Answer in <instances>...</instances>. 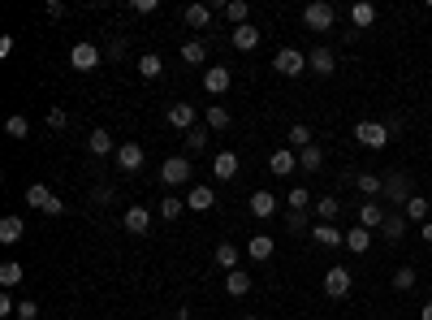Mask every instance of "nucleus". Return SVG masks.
Instances as JSON below:
<instances>
[{"mask_svg":"<svg viewBox=\"0 0 432 320\" xmlns=\"http://www.w3.org/2000/svg\"><path fill=\"white\" fill-rule=\"evenodd\" d=\"M22 234H26L22 217H5L0 221V243H22Z\"/></svg>","mask_w":432,"mask_h":320,"instance_id":"b1692460","label":"nucleus"},{"mask_svg":"<svg viewBox=\"0 0 432 320\" xmlns=\"http://www.w3.org/2000/svg\"><path fill=\"white\" fill-rule=\"evenodd\" d=\"M186 22L195 26V30H203L207 22H212V9H207V5H190V9H186Z\"/></svg>","mask_w":432,"mask_h":320,"instance_id":"ea45409f","label":"nucleus"},{"mask_svg":"<svg viewBox=\"0 0 432 320\" xmlns=\"http://www.w3.org/2000/svg\"><path fill=\"white\" fill-rule=\"evenodd\" d=\"M243 320H255V316H243Z\"/></svg>","mask_w":432,"mask_h":320,"instance_id":"603ef678","label":"nucleus"},{"mask_svg":"<svg viewBox=\"0 0 432 320\" xmlns=\"http://www.w3.org/2000/svg\"><path fill=\"white\" fill-rule=\"evenodd\" d=\"M52 199H56V195H52L48 186H39V182H35V186H26V203H30V208H39V212H48V203H52Z\"/></svg>","mask_w":432,"mask_h":320,"instance_id":"cd10ccee","label":"nucleus"},{"mask_svg":"<svg viewBox=\"0 0 432 320\" xmlns=\"http://www.w3.org/2000/svg\"><path fill=\"white\" fill-rule=\"evenodd\" d=\"M420 320H432V303H424V312H420Z\"/></svg>","mask_w":432,"mask_h":320,"instance_id":"3c124183","label":"nucleus"},{"mask_svg":"<svg viewBox=\"0 0 432 320\" xmlns=\"http://www.w3.org/2000/svg\"><path fill=\"white\" fill-rule=\"evenodd\" d=\"M247 255H251V260H268V255H273V238H268V234H255L251 243H247Z\"/></svg>","mask_w":432,"mask_h":320,"instance_id":"c85d7f7f","label":"nucleus"},{"mask_svg":"<svg viewBox=\"0 0 432 320\" xmlns=\"http://www.w3.org/2000/svg\"><path fill=\"white\" fill-rule=\"evenodd\" d=\"M247 0H229V5H225V18H229V26H247Z\"/></svg>","mask_w":432,"mask_h":320,"instance_id":"58836bf2","label":"nucleus"},{"mask_svg":"<svg viewBox=\"0 0 432 320\" xmlns=\"http://www.w3.org/2000/svg\"><path fill=\"white\" fill-rule=\"evenodd\" d=\"M298 165H302V169H307V173H316L320 165H325V152H320V148H316V143H311V148H302V152H298Z\"/></svg>","mask_w":432,"mask_h":320,"instance_id":"c9c22d12","label":"nucleus"},{"mask_svg":"<svg viewBox=\"0 0 432 320\" xmlns=\"http://www.w3.org/2000/svg\"><path fill=\"white\" fill-rule=\"evenodd\" d=\"M247 290H251V277L243 273V268H234V273H225V294H229V299H243Z\"/></svg>","mask_w":432,"mask_h":320,"instance_id":"412c9836","label":"nucleus"},{"mask_svg":"<svg viewBox=\"0 0 432 320\" xmlns=\"http://www.w3.org/2000/svg\"><path fill=\"white\" fill-rule=\"evenodd\" d=\"M273 70L285 74V78H298L302 70H307V57H302L298 48H281V52L273 57Z\"/></svg>","mask_w":432,"mask_h":320,"instance_id":"20e7f679","label":"nucleus"},{"mask_svg":"<svg viewBox=\"0 0 432 320\" xmlns=\"http://www.w3.org/2000/svg\"><path fill=\"white\" fill-rule=\"evenodd\" d=\"M428 208H432V203H428L424 195H411L402 212H407V221H428Z\"/></svg>","mask_w":432,"mask_h":320,"instance_id":"2f4dec72","label":"nucleus"},{"mask_svg":"<svg viewBox=\"0 0 432 320\" xmlns=\"http://www.w3.org/2000/svg\"><path fill=\"white\" fill-rule=\"evenodd\" d=\"M260 43V26H234V48H243V52H251V48Z\"/></svg>","mask_w":432,"mask_h":320,"instance_id":"5701e85b","label":"nucleus"},{"mask_svg":"<svg viewBox=\"0 0 432 320\" xmlns=\"http://www.w3.org/2000/svg\"><path fill=\"white\" fill-rule=\"evenodd\" d=\"M350 277H355V273H350V268H329V273H325V294L329 299H342V294H350Z\"/></svg>","mask_w":432,"mask_h":320,"instance_id":"6e6552de","label":"nucleus"},{"mask_svg":"<svg viewBox=\"0 0 432 320\" xmlns=\"http://www.w3.org/2000/svg\"><path fill=\"white\" fill-rule=\"evenodd\" d=\"M424 243H432V221H424Z\"/></svg>","mask_w":432,"mask_h":320,"instance_id":"8fccbe9b","label":"nucleus"},{"mask_svg":"<svg viewBox=\"0 0 432 320\" xmlns=\"http://www.w3.org/2000/svg\"><path fill=\"white\" fill-rule=\"evenodd\" d=\"M182 61H186V66H203V61H207V43L203 39L182 43Z\"/></svg>","mask_w":432,"mask_h":320,"instance_id":"bb28decb","label":"nucleus"},{"mask_svg":"<svg viewBox=\"0 0 432 320\" xmlns=\"http://www.w3.org/2000/svg\"><path fill=\"white\" fill-rule=\"evenodd\" d=\"M415 195V182H411V173L407 169H389L385 173V199L398 203V208H407V199Z\"/></svg>","mask_w":432,"mask_h":320,"instance_id":"f03ea898","label":"nucleus"},{"mask_svg":"<svg viewBox=\"0 0 432 320\" xmlns=\"http://www.w3.org/2000/svg\"><path fill=\"white\" fill-rule=\"evenodd\" d=\"M229 83H234V74H229V66H212L203 74V87L212 91V95H220V91H229Z\"/></svg>","mask_w":432,"mask_h":320,"instance_id":"f8f14e48","label":"nucleus"},{"mask_svg":"<svg viewBox=\"0 0 432 320\" xmlns=\"http://www.w3.org/2000/svg\"><path fill=\"white\" fill-rule=\"evenodd\" d=\"M160 182H165V186L190 182V160H186V156H169L165 165H160Z\"/></svg>","mask_w":432,"mask_h":320,"instance_id":"39448f33","label":"nucleus"},{"mask_svg":"<svg viewBox=\"0 0 432 320\" xmlns=\"http://www.w3.org/2000/svg\"><path fill=\"white\" fill-rule=\"evenodd\" d=\"M35 316H39V303L22 299V303H18V320H35Z\"/></svg>","mask_w":432,"mask_h":320,"instance_id":"49530a36","label":"nucleus"},{"mask_svg":"<svg viewBox=\"0 0 432 320\" xmlns=\"http://www.w3.org/2000/svg\"><path fill=\"white\" fill-rule=\"evenodd\" d=\"M216 203V190L212 186H190V195H186V208H195V212H207V208H212Z\"/></svg>","mask_w":432,"mask_h":320,"instance_id":"4468645a","label":"nucleus"},{"mask_svg":"<svg viewBox=\"0 0 432 320\" xmlns=\"http://www.w3.org/2000/svg\"><path fill=\"white\" fill-rule=\"evenodd\" d=\"M350 18H355V26L363 30V26H372L376 22V5H367V0H359L355 9H350Z\"/></svg>","mask_w":432,"mask_h":320,"instance_id":"72a5a7b5","label":"nucleus"},{"mask_svg":"<svg viewBox=\"0 0 432 320\" xmlns=\"http://www.w3.org/2000/svg\"><path fill=\"white\" fill-rule=\"evenodd\" d=\"M18 281H22V264L18 260H5V264H0V286L9 290V286H18Z\"/></svg>","mask_w":432,"mask_h":320,"instance_id":"4c0bfd02","label":"nucleus"},{"mask_svg":"<svg viewBox=\"0 0 432 320\" xmlns=\"http://www.w3.org/2000/svg\"><path fill=\"white\" fill-rule=\"evenodd\" d=\"M385 217H389V212H385V208H376V199H367V203L359 208V226H363V230H380V226H385Z\"/></svg>","mask_w":432,"mask_h":320,"instance_id":"2eb2a0df","label":"nucleus"},{"mask_svg":"<svg viewBox=\"0 0 432 320\" xmlns=\"http://www.w3.org/2000/svg\"><path fill=\"white\" fill-rule=\"evenodd\" d=\"M415 281H420V277H415V268L402 264V268L393 273V290H415Z\"/></svg>","mask_w":432,"mask_h":320,"instance_id":"a19ab883","label":"nucleus"},{"mask_svg":"<svg viewBox=\"0 0 432 320\" xmlns=\"http://www.w3.org/2000/svg\"><path fill=\"white\" fill-rule=\"evenodd\" d=\"M0 316H18V303H13L9 294H0Z\"/></svg>","mask_w":432,"mask_h":320,"instance_id":"09e8293b","label":"nucleus"},{"mask_svg":"<svg viewBox=\"0 0 432 320\" xmlns=\"http://www.w3.org/2000/svg\"><path fill=\"white\" fill-rule=\"evenodd\" d=\"M5 130H9L13 139H26V134H30V121H26V117H9V121H5Z\"/></svg>","mask_w":432,"mask_h":320,"instance_id":"37998d69","label":"nucleus"},{"mask_svg":"<svg viewBox=\"0 0 432 320\" xmlns=\"http://www.w3.org/2000/svg\"><path fill=\"white\" fill-rule=\"evenodd\" d=\"M182 139H186V152H203L207 148V126H190Z\"/></svg>","mask_w":432,"mask_h":320,"instance_id":"f704fd0d","label":"nucleus"},{"mask_svg":"<svg viewBox=\"0 0 432 320\" xmlns=\"http://www.w3.org/2000/svg\"><path fill=\"white\" fill-rule=\"evenodd\" d=\"M212 173H216L220 182H234V178H238V156H234V152H220V156L212 160Z\"/></svg>","mask_w":432,"mask_h":320,"instance_id":"f3484780","label":"nucleus"},{"mask_svg":"<svg viewBox=\"0 0 432 320\" xmlns=\"http://www.w3.org/2000/svg\"><path fill=\"white\" fill-rule=\"evenodd\" d=\"M113 156H117V169H121V173L143 169V148H138V143H121V148H117Z\"/></svg>","mask_w":432,"mask_h":320,"instance_id":"9d476101","label":"nucleus"},{"mask_svg":"<svg viewBox=\"0 0 432 320\" xmlns=\"http://www.w3.org/2000/svg\"><path fill=\"white\" fill-rule=\"evenodd\" d=\"M290 208H298V212H307V208H311L307 186H294V190H290Z\"/></svg>","mask_w":432,"mask_h":320,"instance_id":"79ce46f5","label":"nucleus"},{"mask_svg":"<svg viewBox=\"0 0 432 320\" xmlns=\"http://www.w3.org/2000/svg\"><path fill=\"white\" fill-rule=\"evenodd\" d=\"M302 26H307V30H320V35H325V30L338 26V9H333L329 0H311V5L302 9Z\"/></svg>","mask_w":432,"mask_h":320,"instance_id":"f257e3e1","label":"nucleus"},{"mask_svg":"<svg viewBox=\"0 0 432 320\" xmlns=\"http://www.w3.org/2000/svg\"><path fill=\"white\" fill-rule=\"evenodd\" d=\"M285 139H290V148L294 152H302V148H311V126H290V134H285Z\"/></svg>","mask_w":432,"mask_h":320,"instance_id":"473e14b6","label":"nucleus"},{"mask_svg":"<svg viewBox=\"0 0 432 320\" xmlns=\"http://www.w3.org/2000/svg\"><path fill=\"white\" fill-rule=\"evenodd\" d=\"M355 186L363 190L367 199H376V195H385V178H376V173H355Z\"/></svg>","mask_w":432,"mask_h":320,"instance_id":"4be33fe9","label":"nucleus"},{"mask_svg":"<svg viewBox=\"0 0 432 320\" xmlns=\"http://www.w3.org/2000/svg\"><path fill=\"white\" fill-rule=\"evenodd\" d=\"M87 152H91V156L117 152V148H113V134H108V130H91V134H87Z\"/></svg>","mask_w":432,"mask_h":320,"instance_id":"aec40b11","label":"nucleus"},{"mask_svg":"<svg viewBox=\"0 0 432 320\" xmlns=\"http://www.w3.org/2000/svg\"><path fill=\"white\" fill-rule=\"evenodd\" d=\"M307 70L320 74V78H329L333 70H338V57H333V48H325V43L311 48V52H307Z\"/></svg>","mask_w":432,"mask_h":320,"instance_id":"0eeeda50","label":"nucleus"},{"mask_svg":"<svg viewBox=\"0 0 432 320\" xmlns=\"http://www.w3.org/2000/svg\"><path fill=\"white\" fill-rule=\"evenodd\" d=\"M138 74L143 78H160V74H165V61H160L156 52H143L138 57Z\"/></svg>","mask_w":432,"mask_h":320,"instance_id":"7c9ffc66","label":"nucleus"},{"mask_svg":"<svg viewBox=\"0 0 432 320\" xmlns=\"http://www.w3.org/2000/svg\"><path fill=\"white\" fill-rule=\"evenodd\" d=\"M48 126H52V130H65V126H70L65 108H52V113H48Z\"/></svg>","mask_w":432,"mask_h":320,"instance_id":"de8ad7c7","label":"nucleus"},{"mask_svg":"<svg viewBox=\"0 0 432 320\" xmlns=\"http://www.w3.org/2000/svg\"><path fill=\"white\" fill-rule=\"evenodd\" d=\"M100 61H104V57H100V48H95V43H74V52H70V66L83 70V74H91Z\"/></svg>","mask_w":432,"mask_h":320,"instance_id":"423d86ee","label":"nucleus"},{"mask_svg":"<svg viewBox=\"0 0 432 320\" xmlns=\"http://www.w3.org/2000/svg\"><path fill=\"white\" fill-rule=\"evenodd\" d=\"M311 238H316L320 247H346V234H342L338 226H316V230H311Z\"/></svg>","mask_w":432,"mask_h":320,"instance_id":"6ab92c4d","label":"nucleus"},{"mask_svg":"<svg viewBox=\"0 0 432 320\" xmlns=\"http://www.w3.org/2000/svg\"><path fill=\"white\" fill-rule=\"evenodd\" d=\"M316 217H320V226H333V221L342 217V203H338V195H325V199H316Z\"/></svg>","mask_w":432,"mask_h":320,"instance_id":"a211bd4d","label":"nucleus"},{"mask_svg":"<svg viewBox=\"0 0 432 320\" xmlns=\"http://www.w3.org/2000/svg\"><path fill=\"white\" fill-rule=\"evenodd\" d=\"M125 230H130V234H147L152 230V212H147V208H125Z\"/></svg>","mask_w":432,"mask_h":320,"instance_id":"dca6fc26","label":"nucleus"},{"mask_svg":"<svg viewBox=\"0 0 432 320\" xmlns=\"http://www.w3.org/2000/svg\"><path fill=\"white\" fill-rule=\"evenodd\" d=\"M380 234H385L389 243H398V238L407 234V212H389V217H385V226H380Z\"/></svg>","mask_w":432,"mask_h":320,"instance_id":"a878e982","label":"nucleus"},{"mask_svg":"<svg viewBox=\"0 0 432 320\" xmlns=\"http://www.w3.org/2000/svg\"><path fill=\"white\" fill-rule=\"evenodd\" d=\"M285 230H307V212H298V208H290V212H285Z\"/></svg>","mask_w":432,"mask_h":320,"instance_id":"c03bdc74","label":"nucleus"},{"mask_svg":"<svg viewBox=\"0 0 432 320\" xmlns=\"http://www.w3.org/2000/svg\"><path fill=\"white\" fill-rule=\"evenodd\" d=\"M268 169H273L277 178H290V173L298 169V156H294L290 148H281V152H273V156H268Z\"/></svg>","mask_w":432,"mask_h":320,"instance_id":"9b49d317","label":"nucleus"},{"mask_svg":"<svg viewBox=\"0 0 432 320\" xmlns=\"http://www.w3.org/2000/svg\"><path fill=\"white\" fill-rule=\"evenodd\" d=\"M273 212H277V195H273V190H255V195H251V217L268 221Z\"/></svg>","mask_w":432,"mask_h":320,"instance_id":"ddd939ff","label":"nucleus"},{"mask_svg":"<svg viewBox=\"0 0 432 320\" xmlns=\"http://www.w3.org/2000/svg\"><path fill=\"white\" fill-rule=\"evenodd\" d=\"M182 199H173V195H165V203H160V212H165V221H173V217H182Z\"/></svg>","mask_w":432,"mask_h":320,"instance_id":"a18cd8bd","label":"nucleus"},{"mask_svg":"<svg viewBox=\"0 0 432 320\" xmlns=\"http://www.w3.org/2000/svg\"><path fill=\"white\" fill-rule=\"evenodd\" d=\"M238 255H243V251H238L234 243H220V247H216V264H220V268H229V273H234V268H238Z\"/></svg>","mask_w":432,"mask_h":320,"instance_id":"e433bc0d","label":"nucleus"},{"mask_svg":"<svg viewBox=\"0 0 432 320\" xmlns=\"http://www.w3.org/2000/svg\"><path fill=\"white\" fill-rule=\"evenodd\" d=\"M165 121L173 126V130H190V126H199V113H195V104H173L169 113H165Z\"/></svg>","mask_w":432,"mask_h":320,"instance_id":"1a4fd4ad","label":"nucleus"},{"mask_svg":"<svg viewBox=\"0 0 432 320\" xmlns=\"http://www.w3.org/2000/svg\"><path fill=\"white\" fill-rule=\"evenodd\" d=\"M367 247H372V230H363V226H355L346 234V251H355V255H363Z\"/></svg>","mask_w":432,"mask_h":320,"instance_id":"393cba45","label":"nucleus"},{"mask_svg":"<svg viewBox=\"0 0 432 320\" xmlns=\"http://www.w3.org/2000/svg\"><path fill=\"white\" fill-rule=\"evenodd\" d=\"M355 139L363 143V148L380 152V148L389 143V126H385V121H359V126H355Z\"/></svg>","mask_w":432,"mask_h":320,"instance_id":"7ed1b4c3","label":"nucleus"},{"mask_svg":"<svg viewBox=\"0 0 432 320\" xmlns=\"http://www.w3.org/2000/svg\"><path fill=\"white\" fill-rule=\"evenodd\" d=\"M229 108L225 104H212V108H207V130H229Z\"/></svg>","mask_w":432,"mask_h":320,"instance_id":"c756f323","label":"nucleus"}]
</instances>
